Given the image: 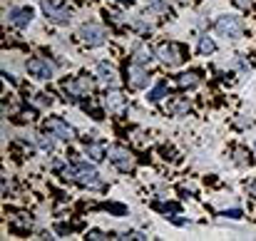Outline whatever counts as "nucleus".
<instances>
[{
    "label": "nucleus",
    "mask_w": 256,
    "mask_h": 241,
    "mask_svg": "<svg viewBox=\"0 0 256 241\" xmlns=\"http://www.w3.org/2000/svg\"><path fill=\"white\" fill-rule=\"evenodd\" d=\"M60 174H62L65 179H70V182L82 184V186H97V184H100L97 169H94L92 164H87V162H78L75 166H62Z\"/></svg>",
    "instance_id": "nucleus-1"
},
{
    "label": "nucleus",
    "mask_w": 256,
    "mask_h": 241,
    "mask_svg": "<svg viewBox=\"0 0 256 241\" xmlns=\"http://www.w3.org/2000/svg\"><path fill=\"white\" fill-rule=\"evenodd\" d=\"M214 30H216L222 38L239 40V38L244 35V22H242V18H236V15H222V18H216Z\"/></svg>",
    "instance_id": "nucleus-2"
},
{
    "label": "nucleus",
    "mask_w": 256,
    "mask_h": 241,
    "mask_svg": "<svg viewBox=\"0 0 256 241\" xmlns=\"http://www.w3.org/2000/svg\"><path fill=\"white\" fill-rule=\"evenodd\" d=\"M42 12L55 22V25H68L72 20V10L62 0H42Z\"/></svg>",
    "instance_id": "nucleus-3"
},
{
    "label": "nucleus",
    "mask_w": 256,
    "mask_h": 241,
    "mask_svg": "<svg viewBox=\"0 0 256 241\" xmlns=\"http://www.w3.org/2000/svg\"><path fill=\"white\" fill-rule=\"evenodd\" d=\"M107 157H110V162H112L120 172H132V169H134V157H132V152L124 150V147H120V144L107 147Z\"/></svg>",
    "instance_id": "nucleus-4"
},
{
    "label": "nucleus",
    "mask_w": 256,
    "mask_h": 241,
    "mask_svg": "<svg viewBox=\"0 0 256 241\" xmlns=\"http://www.w3.org/2000/svg\"><path fill=\"white\" fill-rule=\"evenodd\" d=\"M80 38H82V42H85L87 48H100V45H104V30H102V25H94V22H87L80 28Z\"/></svg>",
    "instance_id": "nucleus-5"
},
{
    "label": "nucleus",
    "mask_w": 256,
    "mask_h": 241,
    "mask_svg": "<svg viewBox=\"0 0 256 241\" xmlns=\"http://www.w3.org/2000/svg\"><path fill=\"white\" fill-rule=\"evenodd\" d=\"M45 132H50V134H55V137H60V140H75V130L65 122V120H60V117H50L48 122H45V127H42Z\"/></svg>",
    "instance_id": "nucleus-6"
},
{
    "label": "nucleus",
    "mask_w": 256,
    "mask_h": 241,
    "mask_svg": "<svg viewBox=\"0 0 256 241\" xmlns=\"http://www.w3.org/2000/svg\"><path fill=\"white\" fill-rule=\"evenodd\" d=\"M28 72L32 78H38V80H50L52 72H55V68L45 58H32V60H28Z\"/></svg>",
    "instance_id": "nucleus-7"
},
{
    "label": "nucleus",
    "mask_w": 256,
    "mask_h": 241,
    "mask_svg": "<svg viewBox=\"0 0 256 241\" xmlns=\"http://www.w3.org/2000/svg\"><path fill=\"white\" fill-rule=\"evenodd\" d=\"M157 58L167 65V68H176L182 62V50L174 45V42H162L157 48Z\"/></svg>",
    "instance_id": "nucleus-8"
},
{
    "label": "nucleus",
    "mask_w": 256,
    "mask_h": 241,
    "mask_svg": "<svg viewBox=\"0 0 256 241\" xmlns=\"http://www.w3.org/2000/svg\"><path fill=\"white\" fill-rule=\"evenodd\" d=\"M127 82H130V87H134V90H142V87H147V72H144V68L140 65V62H132L130 68H127Z\"/></svg>",
    "instance_id": "nucleus-9"
},
{
    "label": "nucleus",
    "mask_w": 256,
    "mask_h": 241,
    "mask_svg": "<svg viewBox=\"0 0 256 241\" xmlns=\"http://www.w3.org/2000/svg\"><path fill=\"white\" fill-rule=\"evenodd\" d=\"M90 90H92V84H90L87 78H80V80H75V82H65V92L70 94V100H80V97H85Z\"/></svg>",
    "instance_id": "nucleus-10"
},
{
    "label": "nucleus",
    "mask_w": 256,
    "mask_h": 241,
    "mask_svg": "<svg viewBox=\"0 0 256 241\" xmlns=\"http://www.w3.org/2000/svg\"><path fill=\"white\" fill-rule=\"evenodd\" d=\"M104 107H107V112H112V114H122L124 107H127V102H124V97L114 90V92H107V97H104Z\"/></svg>",
    "instance_id": "nucleus-11"
},
{
    "label": "nucleus",
    "mask_w": 256,
    "mask_h": 241,
    "mask_svg": "<svg viewBox=\"0 0 256 241\" xmlns=\"http://www.w3.org/2000/svg\"><path fill=\"white\" fill-rule=\"evenodd\" d=\"M97 80H100V84H104V87H114V84H117L114 68L107 65V62H100V65H97Z\"/></svg>",
    "instance_id": "nucleus-12"
},
{
    "label": "nucleus",
    "mask_w": 256,
    "mask_h": 241,
    "mask_svg": "<svg viewBox=\"0 0 256 241\" xmlns=\"http://www.w3.org/2000/svg\"><path fill=\"white\" fill-rule=\"evenodd\" d=\"M30 20H32V10L30 8H12L10 10V22L15 28H28Z\"/></svg>",
    "instance_id": "nucleus-13"
},
{
    "label": "nucleus",
    "mask_w": 256,
    "mask_h": 241,
    "mask_svg": "<svg viewBox=\"0 0 256 241\" xmlns=\"http://www.w3.org/2000/svg\"><path fill=\"white\" fill-rule=\"evenodd\" d=\"M152 60V50L147 42H140L134 50H132V62H140V65H150Z\"/></svg>",
    "instance_id": "nucleus-14"
},
{
    "label": "nucleus",
    "mask_w": 256,
    "mask_h": 241,
    "mask_svg": "<svg viewBox=\"0 0 256 241\" xmlns=\"http://www.w3.org/2000/svg\"><path fill=\"white\" fill-rule=\"evenodd\" d=\"M167 12H170V5L164 0H150L144 8V15H167Z\"/></svg>",
    "instance_id": "nucleus-15"
},
{
    "label": "nucleus",
    "mask_w": 256,
    "mask_h": 241,
    "mask_svg": "<svg viewBox=\"0 0 256 241\" xmlns=\"http://www.w3.org/2000/svg\"><path fill=\"white\" fill-rule=\"evenodd\" d=\"M199 82H202L199 72H182V75L176 78V84H179V87H196Z\"/></svg>",
    "instance_id": "nucleus-16"
},
{
    "label": "nucleus",
    "mask_w": 256,
    "mask_h": 241,
    "mask_svg": "<svg viewBox=\"0 0 256 241\" xmlns=\"http://www.w3.org/2000/svg\"><path fill=\"white\" fill-rule=\"evenodd\" d=\"M85 154H90V160H94V162H100V160L107 157V152L102 150V144H94V142H90L85 147Z\"/></svg>",
    "instance_id": "nucleus-17"
},
{
    "label": "nucleus",
    "mask_w": 256,
    "mask_h": 241,
    "mask_svg": "<svg viewBox=\"0 0 256 241\" xmlns=\"http://www.w3.org/2000/svg\"><path fill=\"white\" fill-rule=\"evenodd\" d=\"M55 134H50V132H45V137H38V147L42 150V152H52L55 150V140H52Z\"/></svg>",
    "instance_id": "nucleus-18"
},
{
    "label": "nucleus",
    "mask_w": 256,
    "mask_h": 241,
    "mask_svg": "<svg viewBox=\"0 0 256 241\" xmlns=\"http://www.w3.org/2000/svg\"><path fill=\"white\" fill-rule=\"evenodd\" d=\"M214 50H216V45H214L212 38H202V40H199V52H202V55H212Z\"/></svg>",
    "instance_id": "nucleus-19"
},
{
    "label": "nucleus",
    "mask_w": 256,
    "mask_h": 241,
    "mask_svg": "<svg viewBox=\"0 0 256 241\" xmlns=\"http://www.w3.org/2000/svg\"><path fill=\"white\" fill-rule=\"evenodd\" d=\"M164 92H167V82H160V84L150 92V100H152V102H157V100H162V94H164Z\"/></svg>",
    "instance_id": "nucleus-20"
},
{
    "label": "nucleus",
    "mask_w": 256,
    "mask_h": 241,
    "mask_svg": "<svg viewBox=\"0 0 256 241\" xmlns=\"http://www.w3.org/2000/svg\"><path fill=\"white\" fill-rule=\"evenodd\" d=\"M236 164H242V166H244V164H246V166L252 164V157H249L246 150H236Z\"/></svg>",
    "instance_id": "nucleus-21"
},
{
    "label": "nucleus",
    "mask_w": 256,
    "mask_h": 241,
    "mask_svg": "<svg viewBox=\"0 0 256 241\" xmlns=\"http://www.w3.org/2000/svg\"><path fill=\"white\" fill-rule=\"evenodd\" d=\"M172 112H174V114H184V112H189V102H179V104H174Z\"/></svg>",
    "instance_id": "nucleus-22"
},
{
    "label": "nucleus",
    "mask_w": 256,
    "mask_h": 241,
    "mask_svg": "<svg viewBox=\"0 0 256 241\" xmlns=\"http://www.w3.org/2000/svg\"><path fill=\"white\" fill-rule=\"evenodd\" d=\"M107 209H110V212H114V214H120V216H122V214H127V209H124V206H120V204H107Z\"/></svg>",
    "instance_id": "nucleus-23"
},
{
    "label": "nucleus",
    "mask_w": 256,
    "mask_h": 241,
    "mask_svg": "<svg viewBox=\"0 0 256 241\" xmlns=\"http://www.w3.org/2000/svg\"><path fill=\"white\" fill-rule=\"evenodd\" d=\"M234 5H236V8H242V10H249V8L254 5V0H234Z\"/></svg>",
    "instance_id": "nucleus-24"
},
{
    "label": "nucleus",
    "mask_w": 256,
    "mask_h": 241,
    "mask_svg": "<svg viewBox=\"0 0 256 241\" xmlns=\"http://www.w3.org/2000/svg\"><path fill=\"white\" fill-rule=\"evenodd\" d=\"M87 239L100 241V239H107V234H104V232H90V234H87Z\"/></svg>",
    "instance_id": "nucleus-25"
},
{
    "label": "nucleus",
    "mask_w": 256,
    "mask_h": 241,
    "mask_svg": "<svg viewBox=\"0 0 256 241\" xmlns=\"http://www.w3.org/2000/svg\"><path fill=\"white\" fill-rule=\"evenodd\" d=\"M15 224H18V226H30V216L25 219V214H18V219H15Z\"/></svg>",
    "instance_id": "nucleus-26"
},
{
    "label": "nucleus",
    "mask_w": 256,
    "mask_h": 241,
    "mask_svg": "<svg viewBox=\"0 0 256 241\" xmlns=\"http://www.w3.org/2000/svg\"><path fill=\"white\" fill-rule=\"evenodd\" d=\"M224 216H232V219H239V216H242V212H239V209H232V212H224Z\"/></svg>",
    "instance_id": "nucleus-27"
},
{
    "label": "nucleus",
    "mask_w": 256,
    "mask_h": 241,
    "mask_svg": "<svg viewBox=\"0 0 256 241\" xmlns=\"http://www.w3.org/2000/svg\"><path fill=\"white\" fill-rule=\"evenodd\" d=\"M249 194H252V196H254V199H256V182H254V184H252V186H249Z\"/></svg>",
    "instance_id": "nucleus-28"
},
{
    "label": "nucleus",
    "mask_w": 256,
    "mask_h": 241,
    "mask_svg": "<svg viewBox=\"0 0 256 241\" xmlns=\"http://www.w3.org/2000/svg\"><path fill=\"white\" fill-rule=\"evenodd\" d=\"M117 2H124V0H117Z\"/></svg>",
    "instance_id": "nucleus-29"
}]
</instances>
